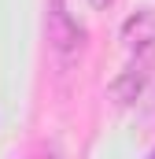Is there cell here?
<instances>
[{"instance_id": "5", "label": "cell", "mask_w": 155, "mask_h": 159, "mask_svg": "<svg viewBox=\"0 0 155 159\" xmlns=\"http://www.w3.org/2000/svg\"><path fill=\"white\" fill-rule=\"evenodd\" d=\"M152 159H155V156H152Z\"/></svg>"}, {"instance_id": "3", "label": "cell", "mask_w": 155, "mask_h": 159, "mask_svg": "<svg viewBox=\"0 0 155 159\" xmlns=\"http://www.w3.org/2000/svg\"><path fill=\"white\" fill-rule=\"evenodd\" d=\"M89 4H92V7H96V11H107V7H111V4H115V0H89Z\"/></svg>"}, {"instance_id": "4", "label": "cell", "mask_w": 155, "mask_h": 159, "mask_svg": "<svg viewBox=\"0 0 155 159\" xmlns=\"http://www.w3.org/2000/svg\"><path fill=\"white\" fill-rule=\"evenodd\" d=\"M37 159H55V156H48V152H44V156H37Z\"/></svg>"}, {"instance_id": "1", "label": "cell", "mask_w": 155, "mask_h": 159, "mask_svg": "<svg viewBox=\"0 0 155 159\" xmlns=\"http://www.w3.org/2000/svg\"><path fill=\"white\" fill-rule=\"evenodd\" d=\"M148 67H152V59H140L137 67H126V74L111 85V93H115L122 104H126V100H133V96L144 89V81H148Z\"/></svg>"}, {"instance_id": "2", "label": "cell", "mask_w": 155, "mask_h": 159, "mask_svg": "<svg viewBox=\"0 0 155 159\" xmlns=\"http://www.w3.org/2000/svg\"><path fill=\"white\" fill-rule=\"evenodd\" d=\"M78 41H81V30L67 19L63 4H55V11H52V44H55L59 52H70Z\"/></svg>"}]
</instances>
